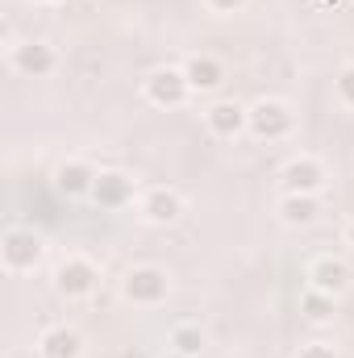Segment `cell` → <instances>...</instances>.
I'll return each mask as SVG.
<instances>
[{
    "label": "cell",
    "instance_id": "obj_4",
    "mask_svg": "<svg viewBox=\"0 0 354 358\" xmlns=\"http://www.w3.org/2000/svg\"><path fill=\"white\" fill-rule=\"evenodd\" d=\"M279 192H300V196H325L330 187V163L313 150H300V155H288L279 163Z\"/></svg>",
    "mask_w": 354,
    "mask_h": 358
},
{
    "label": "cell",
    "instance_id": "obj_23",
    "mask_svg": "<svg viewBox=\"0 0 354 358\" xmlns=\"http://www.w3.org/2000/svg\"><path fill=\"white\" fill-rule=\"evenodd\" d=\"M325 4H338V0H325Z\"/></svg>",
    "mask_w": 354,
    "mask_h": 358
},
{
    "label": "cell",
    "instance_id": "obj_19",
    "mask_svg": "<svg viewBox=\"0 0 354 358\" xmlns=\"http://www.w3.org/2000/svg\"><path fill=\"white\" fill-rule=\"evenodd\" d=\"M296 358H338V346H334V342H321V338H313V342H300Z\"/></svg>",
    "mask_w": 354,
    "mask_h": 358
},
{
    "label": "cell",
    "instance_id": "obj_7",
    "mask_svg": "<svg viewBox=\"0 0 354 358\" xmlns=\"http://www.w3.org/2000/svg\"><path fill=\"white\" fill-rule=\"evenodd\" d=\"M142 100L150 108H183L192 100V84L183 76V63H163V67H150L142 76Z\"/></svg>",
    "mask_w": 354,
    "mask_h": 358
},
{
    "label": "cell",
    "instance_id": "obj_14",
    "mask_svg": "<svg viewBox=\"0 0 354 358\" xmlns=\"http://www.w3.org/2000/svg\"><path fill=\"white\" fill-rule=\"evenodd\" d=\"M275 217H279L288 229H313V225L325 217V200H321V196H300V192H279Z\"/></svg>",
    "mask_w": 354,
    "mask_h": 358
},
{
    "label": "cell",
    "instance_id": "obj_8",
    "mask_svg": "<svg viewBox=\"0 0 354 358\" xmlns=\"http://www.w3.org/2000/svg\"><path fill=\"white\" fill-rule=\"evenodd\" d=\"M4 63L21 80H50L59 71V50L50 42H42V38H21L17 46L4 50Z\"/></svg>",
    "mask_w": 354,
    "mask_h": 358
},
{
    "label": "cell",
    "instance_id": "obj_21",
    "mask_svg": "<svg viewBox=\"0 0 354 358\" xmlns=\"http://www.w3.org/2000/svg\"><path fill=\"white\" fill-rule=\"evenodd\" d=\"M342 242L351 246V255H354V217H351V221H346V229H342Z\"/></svg>",
    "mask_w": 354,
    "mask_h": 358
},
{
    "label": "cell",
    "instance_id": "obj_17",
    "mask_svg": "<svg viewBox=\"0 0 354 358\" xmlns=\"http://www.w3.org/2000/svg\"><path fill=\"white\" fill-rule=\"evenodd\" d=\"M300 317L309 321V325H334V317H338V296H325V292H313V287H304L300 292Z\"/></svg>",
    "mask_w": 354,
    "mask_h": 358
},
{
    "label": "cell",
    "instance_id": "obj_13",
    "mask_svg": "<svg viewBox=\"0 0 354 358\" xmlns=\"http://www.w3.org/2000/svg\"><path fill=\"white\" fill-rule=\"evenodd\" d=\"M34 350H38V358H84L88 355V342H84V334H80L76 325L55 321V325H46V329L38 334Z\"/></svg>",
    "mask_w": 354,
    "mask_h": 358
},
{
    "label": "cell",
    "instance_id": "obj_15",
    "mask_svg": "<svg viewBox=\"0 0 354 358\" xmlns=\"http://www.w3.org/2000/svg\"><path fill=\"white\" fill-rule=\"evenodd\" d=\"M183 76H187V84H192V96H217V92L225 88V63L217 59V55H187L183 59Z\"/></svg>",
    "mask_w": 354,
    "mask_h": 358
},
{
    "label": "cell",
    "instance_id": "obj_9",
    "mask_svg": "<svg viewBox=\"0 0 354 358\" xmlns=\"http://www.w3.org/2000/svg\"><path fill=\"white\" fill-rule=\"evenodd\" d=\"M138 196H142L138 176H129V171H121V167H100L88 200L96 208H104V213H121V208H134Z\"/></svg>",
    "mask_w": 354,
    "mask_h": 358
},
{
    "label": "cell",
    "instance_id": "obj_1",
    "mask_svg": "<svg viewBox=\"0 0 354 358\" xmlns=\"http://www.w3.org/2000/svg\"><path fill=\"white\" fill-rule=\"evenodd\" d=\"M117 300L129 308H163L171 300V271L159 263H129L117 279Z\"/></svg>",
    "mask_w": 354,
    "mask_h": 358
},
{
    "label": "cell",
    "instance_id": "obj_11",
    "mask_svg": "<svg viewBox=\"0 0 354 358\" xmlns=\"http://www.w3.org/2000/svg\"><path fill=\"white\" fill-rule=\"evenodd\" d=\"M351 283H354V271L342 255H317L304 267V287H313V292H325V296L342 300L351 292Z\"/></svg>",
    "mask_w": 354,
    "mask_h": 358
},
{
    "label": "cell",
    "instance_id": "obj_20",
    "mask_svg": "<svg viewBox=\"0 0 354 358\" xmlns=\"http://www.w3.org/2000/svg\"><path fill=\"white\" fill-rule=\"evenodd\" d=\"M204 4V13H213V17H234V13H242L250 0H200Z\"/></svg>",
    "mask_w": 354,
    "mask_h": 358
},
{
    "label": "cell",
    "instance_id": "obj_3",
    "mask_svg": "<svg viewBox=\"0 0 354 358\" xmlns=\"http://www.w3.org/2000/svg\"><path fill=\"white\" fill-rule=\"evenodd\" d=\"M50 287H55V296L59 300H67V304H84L96 296V287H100V263L84 255V250H67L55 271H50Z\"/></svg>",
    "mask_w": 354,
    "mask_h": 358
},
{
    "label": "cell",
    "instance_id": "obj_5",
    "mask_svg": "<svg viewBox=\"0 0 354 358\" xmlns=\"http://www.w3.org/2000/svg\"><path fill=\"white\" fill-rule=\"evenodd\" d=\"M255 142H288L296 134V113L283 96H259L250 100V129H246Z\"/></svg>",
    "mask_w": 354,
    "mask_h": 358
},
{
    "label": "cell",
    "instance_id": "obj_6",
    "mask_svg": "<svg viewBox=\"0 0 354 358\" xmlns=\"http://www.w3.org/2000/svg\"><path fill=\"white\" fill-rule=\"evenodd\" d=\"M134 213H138V221L150 225V229H171V225L183 221L187 200H183V192L171 187V183H150V187H142Z\"/></svg>",
    "mask_w": 354,
    "mask_h": 358
},
{
    "label": "cell",
    "instance_id": "obj_10",
    "mask_svg": "<svg viewBox=\"0 0 354 358\" xmlns=\"http://www.w3.org/2000/svg\"><path fill=\"white\" fill-rule=\"evenodd\" d=\"M200 117H204V129H208L217 142H238V138H246V129H250V104H242V100H234V96H213Z\"/></svg>",
    "mask_w": 354,
    "mask_h": 358
},
{
    "label": "cell",
    "instance_id": "obj_18",
    "mask_svg": "<svg viewBox=\"0 0 354 358\" xmlns=\"http://www.w3.org/2000/svg\"><path fill=\"white\" fill-rule=\"evenodd\" d=\"M334 100L342 108H354V63H342V71L334 76Z\"/></svg>",
    "mask_w": 354,
    "mask_h": 358
},
{
    "label": "cell",
    "instance_id": "obj_2",
    "mask_svg": "<svg viewBox=\"0 0 354 358\" xmlns=\"http://www.w3.org/2000/svg\"><path fill=\"white\" fill-rule=\"evenodd\" d=\"M46 255H50V242L34 225H8L0 234V267H4V275H13V279L42 271L46 267Z\"/></svg>",
    "mask_w": 354,
    "mask_h": 358
},
{
    "label": "cell",
    "instance_id": "obj_16",
    "mask_svg": "<svg viewBox=\"0 0 354 358\" xmlns=\"http://www.w3.org/2000/svg\"><path fill=\"white\" fill-rule=\"evenodd\" d=\"M208 350V329L200 321H176L167 329V355L171 358H200Z\"/></svg>",
    "mask_w": 354,
    "mask_h": 358
},
{
    "label": "cell",
    "instance_id": "obj_12",
    "mask_svg": "<svg viewBox=\"0 0 354 358\" xmlns=\"http://www.w3.org/2000/svg\"><path fill=\"white\" fill-rule=\"evenodd\" d=\"M96 176H100V167H96L92 159H84V155H67V159L55 163L50 183H55V192L67 196V200H88Z\"/></svg>",
    "mask_w": 354,
    "mask_h": 358
},
{
    "label": "cell",
    "instance_id": "obj_22",
    "mask_svg": "<svg viewBox=\"0 0 354 358\" xmlns=\"http://www.w3.org/2000/svg\"><path fill=\"white\" fill-rule=\"evenodd\" d=\"M34 4H42V8H55V4H63V0H34Z\"/></svg>",
    "mask_w": 354,
    "mask_h": 358
}]
</instances>
